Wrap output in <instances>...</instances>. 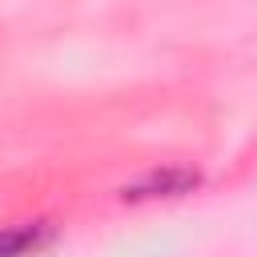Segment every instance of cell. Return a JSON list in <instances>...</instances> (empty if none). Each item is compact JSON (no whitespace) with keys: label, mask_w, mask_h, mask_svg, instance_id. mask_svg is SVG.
Returning a JSON list of instances; mask_svg holds the SVG:
<instances>
[{"label":"cell","mask_w":257,"mask_h":257,"mask_svg":"<svg viewBox=\"0 0 257 257\" xmlns=\"http://www.w3.org/2000/svg\"><path fill=\"white\" fill-rule=\"evenodd\" d=\"M48 229L44 225H12L0 229V257H32L48 245Z\"/></svg>","instance_id":"6da1fadb"},{"label":"cell","mask_w":257,"mask_h":257,"mask_svg":"<svg viewBox=\"0 0 257 257\" xmlns=\"http://www.w3.org/2000/svg\"><path fill=\"white\" fill-rule=\"evenodd\" d=\"M197 185V173H185V169H169V173H157L153 181L137 185V189H124V197H173V193H185Z\"/></svg>","instance_id":"7a4b0ae2"}]
</instances>
